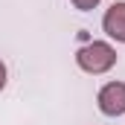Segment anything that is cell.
<instances>
[{"mask_svg":"<svg viewBox=\"0 0 125 125\" xmlns=\"http://www.w3.org/2000/svg\"><path fill=\"white\" fill-rule=\"evenodd\" d=\"M76 64L90 76H102L116 64V50L105 41H90L76 52Z\"/></svg>","mask_w":125,"mask_h":125,"instance_id":"obj_1","label":"cell"},{"mask_svg":"<svg viewBox=\"0 0 125 125\" xmlns=\"http://www.w3.org/2000/svg\"><path fill=\"white\" fill-rule=\"evenodd\" d=\"M96 105L105 116H122L125 114V82H108L96 93Z\"/></svg>","mask_w":125,"mask_h":125,"instance_id":"obj_2","label":"cell"},{"mask_svg":"<svg viewBox=\"0 0 125 125\" xmlns=\"http://www.w3.org/2000/svg\"><path fill=\"white\" fill-rule=\"evenodd\" d=\"M102 29L108 32L114 41L125 44V3H114V6L105 12V18H102Z\"/></svg>","mask_w":125,"mask_h":125,"instance_id":"obj_3","label":"cell"},{"mask_svg":"<svg viewBox=\"0 0 125 125\" xmlns=\"http://www.w3.org/2000/svg\"><path fill=\"white\" fill-rule=\"evenodd\" d=\"M76 9H82V12H90V9H96L99 6V0H70Z\"/></svg>","mask_w":125,"mask_h":125,"instance_id":"obj_4","label":"cell"},{"mask_svg":"<svg viewBox=\"0 0 125 125\" xmlns=\"http://www.w3.org/2000/svg\"><path fill=\"white\" fill-rule=\"evenodd\" d=\"M3 87H6V64L0 61V90H3Z\"/></svg>","mask_w":125,"mask_h":125,"instance_id":"obj_5","label":"cell"}]
</instances>
